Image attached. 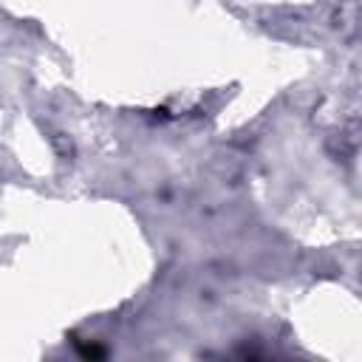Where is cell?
<instances>
[{
	"mask_svg": "<svg viewBox=\"0 0 362 362\" xmlns=\"http://www.w3.org/2000/svg\"><path fill=\"white\" fill-rule=\"evenodd\" d=\"M74 345H76V351H79V356H82V359H102V356H105V348H102V345H96V342L74 339Z\"/></svg>",
	"mask_w": 362,
	"mask_h": 362,
	"instance_id": "1",
	"label": "cell"
}]
</instances>
